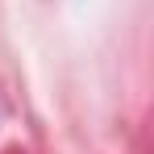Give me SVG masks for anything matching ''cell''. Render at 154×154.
Masks as SVG:
<instances>
[]
</instances>
